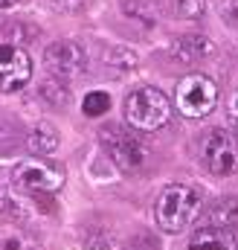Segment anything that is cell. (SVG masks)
<instances>
[{
	"mask_svg": "<svg viewBox=\"0 0 238 250\" xmlns=\"http://www.w3.org/2000/svg\"><path fill=\"white\" fill-rule=\"evenodd\" d=\"M203 209V198L195 192L192 187H166L160 192L157 204H154V218H157V227L166 230V233H183Z\"/></svg>",
	"mask_w": 238,
	"mask_h": 250,
	"instance_id": "obj_1",
	"label": "cell"
},
{
	"mask_svg": "<svg viewBox=\"0 0 238 250\" xmlns=\"http://www.w3.org/2000/svg\"><path fill=\"white\" fill-rule=\"evenodd\" d=\"M169 120H172V102L166 99L163 90H157L151 84L137 87L125 102V123L137 134L160 131L163 125H169Z\"/></svg>",
	"mask_w": 238,
	"mask_h": 250,
	"instance_id": "obj_2",
	"label": "cell"
},
{
	"mask_svg": "<svg viewBox=\"0 0 238 250\" xmlns=\"http://www.w3.org/2000/svg\"><path fill=\"white\" fill-rule=\"evenodd\" d=\"M175 102H178V111L183 117H192V120H200L206 114H212L215 102H218V87L209 76H200V73H192L186 76L175 90Z\"/></svg>",
	"mask_w": 238,
	"mask_h": 250,
	"instance_id": "obj_3",
	"label": "cell"
},
{
	"mask_svg": "<svg viewBox=\"0 0 238 250\" xmlns=\"http://www.w3.org/2000/svg\"><path fill=\"white\" fill-rule=\"evenodd\" d=\"M12 178L20 189L35 192V195H50V192H59L64 187V172L41 157H29V160L18 163Z\"/></svg>",
	"mask_w": 238,
	"mask_h": 250,
	"instance_id": "obj_4",
	"label": "cell"
},
{
	"mask_svg": "<svg viewBox=\"0 0 238 250\" xmlns=\"http://www.w3.org/2000/svg\"><path fill=\"white\" fill-rule=\"evenodd\" d=\"M203 163L212 175L227 178L238 169V140L233 131L227 128H215L209 131L206 143H203Z\"/></svg>",
	"mask_w": 238,
	"mask_h": 250,
	"instance_id": "obj_5",
	"label": "cell"
},
{
	"mask_svg": "<svg viewBox=\"0 0 238 250\" xmlns=\"http://www.w3.org/2000/svg\"><path fill=\"white\" fill-rule=\"evenodd\" d=\"M102 140H105V146H108L114 163H117L119 169H125V172H137V169L145 163V157H148V148H145V143L137 137V131L105 128V131H102Z\"/></svg>",
	"mask_w": 238,
	"mask_h": 250,
	"instance_id": "obj_6",
	"label": "cell"
},
{
	"mask_svg": "<svg viewBox=\"0 0 238 250\" xmlns=\"http://www.w3.org/2000/svg\"><path fill=\"white\" fill-rule=\"evenodd\" d=\"M32 79V59L23 47H0V93H15Z\"/></svg>",
	"mask_w": 238,
	"mask_h": 250,
	"instance_id": "obj_7",
	"label": "cell"
},
{
	"mask_svg": "<svg viewBox=\"0 0 238 250\" xmlns=\"http://www.w3.org/2000/svg\"><path fill=\"white\" fill-rule=\"evenodd\" d=\"M44 64H47V70L53 73V79H59V82H70V79H76L81 70H84V53H81V47L79 44H73V41H59V44H53L47 53H44Z\"/></svg>",
	"mask_w": 238,
	"mask_h": 250,
	"instance_id": "obj_8",
	"label": "cell"
},
{
	"mask_svg": "<svg viewBox=\"0 0 238 250\" xmlns=\"http://www.w3.org/2000/svg\"><path fill=\"white\" fill-rule=\"evenodd\" d=\"M189 250H238L236 236L230 233V227H203L189 239Z\"/></svg>",
	"mask_w": 238,
	"mask_h": 250,
	"instance_id": "obj_9",
	"label": "cell"
},
{
	"mask_svg": "<svg viewBox=\"0 0 238 250\" xmlns=\"http://www.w3.org/2000/svg\"><path fill=\"white\" fill-rule=\"evenodd\" d=\"M212 53H215V47H212V41L203 38V35H183V38H178V41L172 44V56L183 64L203 62V59H209Z\"/></svg>",
	"mask_w": 238,
	"mask_h": 250,
	"instance_id": "obj_10",
	"label": "cell"
},
{
	"mask_svg": "<svg viewBox=\"0 0 238 250\" xmlns=\"http://www.w3.org/2000/svg\"><path fill=\"white\" fill-rule=\"evenodd\" d=\"M29 148L38 154V157H47V154H53L56 148H59V134H56V128L47 123L35 125L32 128V134H29Z\"/></svg>",
	"mask_w": 238,
	"mask_h": 250,
	"instance_id": "obj_11",
	"label": "cell"
},
{
	"mask_svg": "<svg viewBox=\"0 0 238 250\" xmlns=\"http://www.w3.org/2000/svg\"><path fill=\"white\" fill-rule=\"evenodd\" d=\"M212 224L215 227H230L233 221H238V201H221L218 207H212Z\"/></svg>",
	"mask_w": 238,
	"mask_h": 250,
	"instance_id": "obj_12",
	"label": "cell"
},
{
	"mask_svg": "<svg viewBox=\"0 0 238 250\" xmlns=\"http://www.w3.org/2000/svg\"><path fill=\"white\" fill-rule=\"evenodd\" d=\"M172 9H175V15L183 18V21H198L203 15L206 3L203 0H172Z\"/></svg>",
	"mask_w": 238,
	"mask_h": 250,
	"instance_id": "obj_13",
	"label": "cell"
},
{
	"mask_svg": "<svg viewBox=\"0 0 238 250\" xmlns=\"http://www.w3.org/2000/svg\"><path fill=\"white\" fill-rule=\"evenodd\" d=\"M108 108H111V96L108 93H102V90L87 93V99H84V114L87 117H102Z\"/></svg>",
	"mask_w": 238,
	"mask_h": 250,
	"instance_id": "obj_14",
	"label": "cell"
},
{
	"mask_svg": "<svg viewBox=\"0 0 238 250\" xmlns=\"http://www.w3.org/2000/svg\"><path fill=\"white\" fill-rule=\"evenodd\" d=\"M108 64H117V67H134V64H137V53L128 50V47H114V50H108Z\"/></svg>",
	"mask_w": 238,
	"mask_h": 250,
	"instance_id": "obj_15",
	"label": "cell"
},
{
	"mask_svg": "<svg viewBox=\"0 0 238 250\" xmlns=\"http://www.w3.org/2000/svg\"><path fill=\"white\" fill-rule=\"evenodd\" d=\"M53 12H79L84 6V0H47Z\"/></svg>",
	"mask_w": 238,
	"mask_h": 250,
	"instance_id": "obj_16",
	"label": "cell"
},
{
	"mask_svg": "<svg viewBox=\"0 0 238 250\" xmlns=\"http://www.w3.org/2000/svg\"><path fill=\"white\" fill-rule=\"evenodd\" d=\"M230 123H233V128L238 131V93L233 96V102H230Z\"/></svg>",
	"mask_w": 238,
	"mask_h": 250,
	"instance_id": "obj_17",
	"label": "cell"
},
{
	"mask_svg": "<svg viewBox=\"0 0 238 250\" xmlns=\"http://www.w3.org/2000/svg\"><path fill=\"white\" fill-rule=\"evenodd\" d=\"M18 0H0V9H9V6H15Z\"/></svg>",
	"mask_w": 238,
	"mask_h": 250,
	"instance_id": "obj_18",
	"label": "cell"
}]
</instances>
